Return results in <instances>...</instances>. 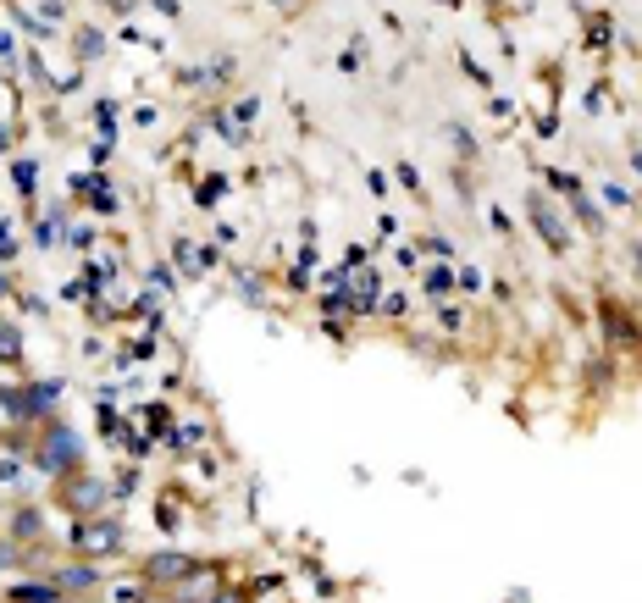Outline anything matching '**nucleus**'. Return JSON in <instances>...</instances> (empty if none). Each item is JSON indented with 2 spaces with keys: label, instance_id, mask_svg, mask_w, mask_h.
I'll return each instance as SVG.
<instances>
[{
  "label": "nucleus",
  "instance_id": "obj_8",
  "mask_svg": "<svg viewBox=\"0 0 642 603\" xmlns=\"http://www.w3.org/2000/svg\"><path fill=\"white\" fill-rule=\"evenodd\" d=\"M211 603H244V598H238V592H216Z\"/></svg>",
  "mask_w": 642,
  "mask_h": 603
},
{
  "label": "nucleus",
  "instance_id": "obj_2",
  "mask_svg": "<svg viewBox=\"0 0 642 603\" xmlns=\"http://www.w3.org/2000/svg\"><path fill=\"white\" fill-rule=\"evenodd\" d=\"M78 548H89V554H117L122 548L117 521H84L78 526Z\"/></svg>",
  "mask_w": 642,
  "mask_h": 603
},
{
  "label": "nucleus",
  "instance_id": "obj_1",
  "mask_svg": "<svg viewBox=\"0 0 642 603\" xmlns=\"http://www.w3.org/2000/svg\"><path fill=\"white\" fill-rule=\"evenodd\" d=\"M78 460H84V449H78V438H72L67 426H56V432L39 443V465H45L50 476H72V471H78Z\"/></svg>",
  "mask_w": 642,
  "mask_h": 603
},
{
  "label": "nucleus",
  "instance_id": "obj_10",
  "mask_svg": "<svg viewBox=\"0 0 642 603\" xmlns=\"http://www.w3.org/2000/svg\"><path fill=\"white\" fill-rule=\"evenodd\" d=\"M637 172H642V155H637Z\"/></svg>",
  "mask_w": 642,
  "mask_h": 603
},
{
  "label": "nucleus",
  "instance_id": "obj_4",
  "mask_svg": "<svg viewBox=\"0 0 642 603\" xmlns=\"http://www.w3.org/2000/svg\"><path fill=\"white\" fill-rule=\"evenodd\" d=\"M532 227H537V233H543L554 249H565V244H571V238H565V227H559V216L548 211V205L537 200V194H532Z\"/></svg>",
  "mask_w": 642,
  "mask_h": 603
},
{
  "label": "nucleus",
  "instance_id": "obj_7",
  "mask_svg": "<svg viewBox=\"0 0 642 603\" xmlns=\"http://www.w3.org/2000/svg\"><path fill=\"white\" fill-rule=\"evenodd\" d=\"M12 532H17V537H34V532H39V515H34V509H23V515H17V526H12Z\"/></svg>",
  "mask_w": 642,
  "mask_h": 603
},
{
  "label": "nucleus",
  "instance_id": "obj_9",
  "mask_svg": "<svg viewBox=\"0 0 642 603\" xmlns=\"http://www.w3.org/2000/svg\"><path fill=\"white\" fill-rule=\"evenodd\" d=\"M272 6H294V0H272Z\"/></svg>",
  "mask_w": 642,
  "mask_h": 603
},
{
  "label": "nucleus",
  "instance_id": "obj_5",
  "mask_svg": "<svg viewBox=\"0 0 642 603\" xmlns=\"http://www.w3.org/2000/svg\"><path fill=\"white\" fill-rule=\"evenodd\" d=\"M89 587H95V570L89 565H72V570L56 576V592H89Z\"/></svg>",
  "mask_w": 642,
  "mask_h": 603
},
{
  "label": "nucleus",
  "instance_id": "obj_6",
  "mask_svg": "<svg viewBox=\"0 0 642 603\" xmlns=\"http://www.w3.org/2000/svg\"><path fill=\"white\" fill-rule=\"evenodd\" d=\"M17 343H23V338H17V327L0 316V360H12V355H17Z\"/></svg>",
  "mask_w": 642,
  "mask_h": 603
},
{
  "label": "nucleus",
  "instance_id": "obj_3",
  "mask_svg": "<svg viewBox=\"0 0 642 603\" xmlns=\"http://www.w3.org/2000/svg\"><path fill=\"white\" fill-rule=\"evenodd\" d=\"M144 576L150 581H183V576H194V559L189 554H150L144 559Z\"/></svg>",
  "mask_w": 642,
  "mask_h": 603
}]
</instances>
